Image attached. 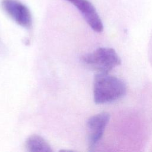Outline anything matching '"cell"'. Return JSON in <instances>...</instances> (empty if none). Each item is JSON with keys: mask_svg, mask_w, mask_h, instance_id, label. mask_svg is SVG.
I'll use <instances>...</instances> for the list:
<instances>
[{"mask_svg": "<svg viewBox=\"0 0 152 152\" xmlns=\"http://www.w3.org/2000/svg\"><path fill=\"white\" fill-rule=\"evenodd\" d=\"M82 60L87 66L98 73H109L121 63L116 51L110 48H99L84 55Z\"/></svg>", "mask_w": 152, "mask_h": 152, "instance_id": "obj_2", "label": "cell"}, {"mask_svg": "<svg viewBox=\"0 0 152 152\" xmlns=\"http://www.w3.org/2000/svg\"><path fill=\"white\" fill-rule=\"evenodd\" d=\"M126 86L120 78L108 73H97L93 82V97L96 104L112 103L126 94Z\"/></svg>", "mask_w": 152, "mask_h": 152, "instance_id": "obj_1", "label": "cell"}, {"mask_svg": "<svg viewBox=\"0 0 152 152\" xmlns=\"http://www.w3.org/2000/svg\"><path fill=\"white\" fill-rule=\"evenodd\" d=\"M26 147L30 152H52L49 143L41 136L34 134L27 138Z\"/></svg>", "mask_w": 152, "mask_h": 152, "instance_id": "obj_6", "label": "cell"}, {"mask_svg": "<svg viewBox=\"0 0 152 152\" xmlns=\"http://www.w3.org/2000/svg\"><path fill=\"white\" fill-rule=\"evenodd\" d=\"M72 4L80 12L88 26L96 32L103 30L102 21L95 7L88 0H65Z\"/></svg>", "mask_w": 152, "mask_h": 152, "instance_id": "obj_5", "label": "cell"}, {"mask_svg": "<svg viewBox=\"0 0 152 152\" xmlns=\"http://www.w3.org/2000/svg\"><path fill=\"white\" fill-rule=\"evenodd\" d=\"M107 112H102L90 117L87 122L88 141L90 148H93L101 140L109 121Z\"/></svg>", "mask_w": 152, "mask_h": 152, "instance_id": "obj_4", "label": "cell"}, {"mask_svg": "<svg viewBox=\"0 0 152 152\" xmlns=\"http://www.w3.org/2000/svg\"><path fill=\"white\" fill-rule=\"evenodd\" d=\"M1 7L17 24L26 28L31 27L32 17L30 11L22 2L17 0H2Z\"/></svg>", "mask_w": 152, "mask_h": 152, "instance_id": "obj_3", "label": "cell"}]
</instances>
